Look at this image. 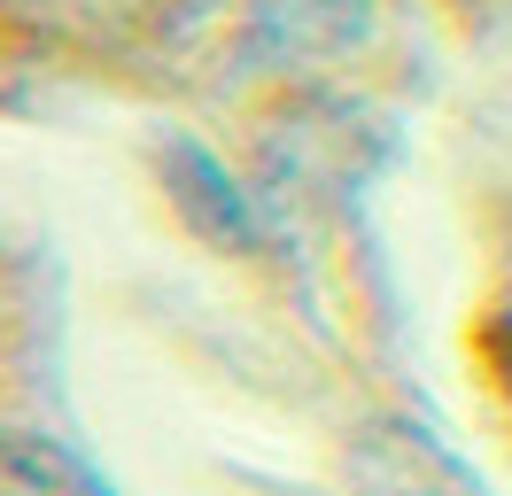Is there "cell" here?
I'll return each mask as SVG.
<instances>
[{"label": "cell", "mask_w": 512, "mask_h": 496, "mask_svg": "<svg viewBox=\"0 0 512 496\" xmlns=\"http://www.w3.org/2000/svg\"><path fill=\"white\" fill-rule=\"evenodd\" d=\"M0 496H117V489L55 434L0 427Z\"/></svg>", "instance_id": "cell-1"}, {"label": "cell", "mask_w": 512, "mask_h": 496, "mask_svg": "<svg viewBox=\"0 0 512 496\" xmlns=\"http://www.w3.org/2000/svg\"><path fill=\"white\" fill-rule=\"evenodd\" d=\"M171 163H179V186H171V194L187 202V217H202L218 241L249 248V241H256V225H249V202L233 194V179H225V171H218V163H210L202 148H187V140L171 148Z\"/></svg>", "instance_id": "cell-2"}, {"label": "cell", "mask_w": 512, "mask_h": 496, "mask_svg": "<svg viewBox=\"0 0 512 496\" xmlns=\"http://www.w3.org/2000/svg\"><path fill=\"white\" fill-rule=\"evenodd\" d=\"M489 372H497V396H505V411H512V326L489 334Z\"/></svg>", "instance_id": "cell-3"}, {"label": "cell", "mask_w": 512, "mask_h": 496, "mask_svg": "<svg viewBox=\"0 0 512 496\" xmlns=\"http://www.w3.org/2000/svg\"><path fill=\"white\" fill-rule=\"evenodd\" d=\"M0 62H8V8H0Z\"/></svg>", "instance_id": "cell-4"}]
</instances>
